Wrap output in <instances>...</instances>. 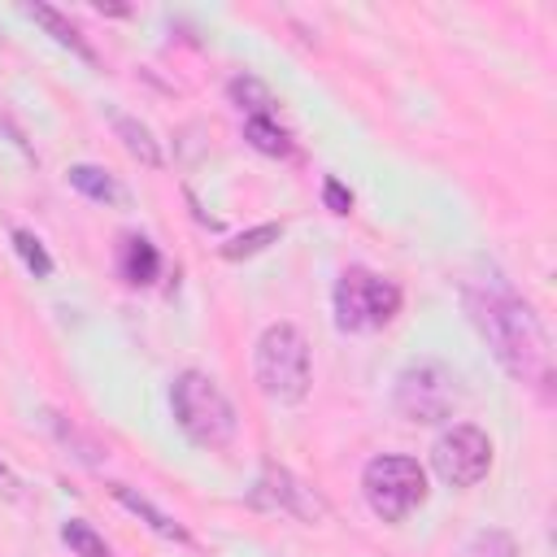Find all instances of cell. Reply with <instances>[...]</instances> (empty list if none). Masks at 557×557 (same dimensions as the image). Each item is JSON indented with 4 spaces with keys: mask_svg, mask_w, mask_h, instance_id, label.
I'll list each match as a JSON object with an SVG mask.
<instances>
[{
    "mask_svg": "<svg viewBox=\"0 0 557 557\" xmlns=\"http://www.w3.org/2000/svg\"><path fill=\"white\" fill-rule=\"evenodd\" d=\"M470 313L479 322V331L487 335V344L496 348V357L509 366V374L544 387L553 366H548V335L540 326V318L513 300V296H500V292H487V296H470Z\"/></svg>",
    "mask_w": 557,
    "mask_h": 557,
    "instance_id": "1",
    "label": "cell"
},
{
    "mask_svg": "<svg viewBox=\"0 0 557 557\" xmlns=\"http://www.w3.org/2000/svg\"><path fill=\"white\" fill-rule=\"evenodd\" d=\"M170 405H174V418L183 426V435L200 448H222L235 440V409L226 400V392L200 374V370H183L170 387Z\"/></svg>",
    "mask_w": 557,
    "mask_h": 557,
    "instance_id": "2",
    "label": "cell"
},
{
    "mask_svg": "<svg viewBox=\"0 0 557 557\" xmlns=\"http://www.w3.org/2000/svg\"><path fill=\"white\" fill-rule=\"evenodd\" d=\"M309 344L292 322H274L265 326V335L257 339V383L270 400L278 405H296L309 392Z\"/></svg>",
    "mask_w": 557,
    "mask_h": 557,
    "instance_id": "3",
    "label": "cell"
},
{
    "mask_svg": "<svg viewBox=\"0 0 557 557\" xmlns=\"http://www.w3.org/2000/svg\"><path fill=\"white\" fill-rule=\"evenodd\" d=\"M361 492L383 522H405L426 500V470L413 457H374L361 474Z\"/></svg>",
    "mask_w": 557,
    "mask_h": 557,
    "instance_id": "4",
    "label": "cell"
},
{
    "mask_svg": "<svg viewBox=\"0 0 557 557\" xmlns=\"http://www.w3.org/2000/svg\"><path fill=\"white\" fill-rule=\"evenodd\" d=\"M400 309V287L352 265L335 283V326L339 331H379L396 318Z\"/></svg>",
    "mask_w": 557,
    "mask_h": 557,
    "instance_id": "5",
    "label": "cell"
},
{
    "mask_svg": "<svg viewBox=\"0 0 557 557\" xmlns=\"http://www.w3.org/2000/svg\"><path fill=\"white\" fill-rule=\"evenodd\" d=\"M431 466H435V474H440L444 483H453V487H474V483L492 470V440H487L479 426L457 422V426H448V431L435 440Z\"/></svg>",
    "mask_w": 557,
    "mask_h": 557,
    "instance_id": "6",
    "label": "cell"
},
{
    "mask_svg": "<svg viewBox=\"0 0 557 557\" xmlns=\"http://www.w3.org/2000/svg\"><path fill=\"white\" fill-rule=\"evenodd\" d=\"M453 400H457L453 374L435 361H418L396 379V409L409 422H440L453 413Z\"/></svg>",
    "mask_w": 557,
    "mask_h": 557,
    "instance_id": "7",
    "label": "cell"
},
{
    "mask_svg": "<svg viewBox=\"0 0 557 557\" xmlns=\"http://www.w3.org/2000/svg\"><path fill=\"white\" fill-rule=\"evenodd\" d=\"M157 270H161L157 248H152L144 235H131V239L122 244V274H126L131 283H152Z\"/></svg>",
    "mask_w": 557,
    "mask_h": 557,
    "instance_id": "8",
    "label": "cell"
},
{
    "mask_svg": "<svg viewBox=\"0 0 557 557\" xmlns=\"http://www.w3.org/2000/svg\"><path fill=\"white\" fill-rule=\"evenodd\" d=\"M70 183H74L87 200H100V205H117V200H122V187H117L104 170H96V165H70Z\"/></svg>",
    "mask_w": 557,
    "mask_h": 557,
    "instance_id": "9",
    "label": "cell"
},
{
    "mask_svg": "<svg viewBox=\"0 0 557 557\" xmlns=\"http://www.w3.org/2000/svg\"><path fill=\"white\" fill-rule=\"evenodd\" d=\"M30 17H35V22H44V26L57 35V44H65L70 52H78L83 61H96V52L83 44V35H78V30H74V26H70V22H65L57 9H48V4H30Z\"/></svg>",
    "mask_w": 557,
    "mask_h": 557,
    "instance_id": "10",
    "label": "cell"
},
{
    "mask_svg": "<svg viewBox=\"0 0 557 557\" xmlns=\"http://www.w3.org/2000/svg\"><path fill=\"white\" fill-rule=\"evenodd\" d=\"M244 135L252 139V148H261V152H270V157H287V152H292L287 131L274 126L265 113H261V117H248V122H244Z\"/></svg>",
    "mask_w": 557,
    "mask_h": 557,
    "instance_id": "11",
    "label": "cell"
},
{
    "mask_svg": "<svg viewBox=\"0 0 557 557\" xmlns=\"http://www.w3.org/2000/svg\"><path fill=\"white\" fill-rule=\"evenodd\" d=\"M113 126H117V135L126 139V148H131V152H135V157H139L144 165H152V170L161 165V152H157V144H152V135H148V131H144V126L135 122V117H117Z\"/></svg>",
    "mask_w": 557,
    "mask_h": 557,
    "instance_id": "12",
    "label": "cell"
},
{
    "mask_svg": "<svg viewBox=\"0 0 557 557\" xmlns=\"http://www.w3.org/2000/svg\"><path fill=\"white\" fill-rule=\"evenodd\" d=\"M61 540H65L78 557H109V544H104L87 522H78V518H70V522L61 527Z\"/></svg>",
    "mask_w": 557,
    "mask_h": 557,
    "instance_id": "13",
    "label": "cell"
},
{
    "mask_svg": "<svg viewBox=\"0 0 557 557\" xmlns=\"http://www.w3.org/2000/svg\"><path fill=\"white\" fill-rule=\"evenodd\" d=\"M278 239V226L274 222H265V226H257V231H248V235H235L222 252L231 257V261H239V257H252V252H261L265 244H274Z\"/></svg>",
    "mask_w": 557,
    "mask_h": 557,
    "instance_id": "14",
    "label": "cell"
},
{
    "mask_svg": "<svg viewBox=\"0 0 557 557\" xmlns=\"http://www.w3.org/2000/svg\"><path fill=\"white\" fill-rule=\"evenodd\" d=\"M117 500H122L126 509H135V513H144L152 531H161V535H170V540H187V531H183V527H174V522H170L165 513H157V509H152L148 500H139V496H131L126 487H117Z\"/></svg>",
    "mask_w": 557,
    "mask_h": 557,
    "instance_id": "15",
    "label": "cell"
},
{
    "mask_svg": "<svg viewBox=\"0 0 557 557\" xmlns=\"http://www.w3.org/2000/svg\"><path fill=\"white\" fill-rule=\"evenodd\" d=\"M13 244H17V252H22V261L44 278V274H52V261H48V252L39 248V239L30 235V231H13Z\"/></svg>",
    "mask_w": 557,
    "mask_h": 557,
    "instance_id": "16",
    "label": "cell"
},
{
    "mask_svg": "<svg viewBox=\"0 0 557 557\" xmlns=\"http://www.w3.org/2000/svg\"><path fill=\"white\" fill-rule=\"evenodd\" d=\"M326 205H331L335 213H348V205H352V196H348V191H344V187H339L335 178H326Z\"/></svg>",
    "mask_w": 557,
    "mask_h": 557,
    "instance_id": "17",
    "label": "cell"
}]
</instances>
